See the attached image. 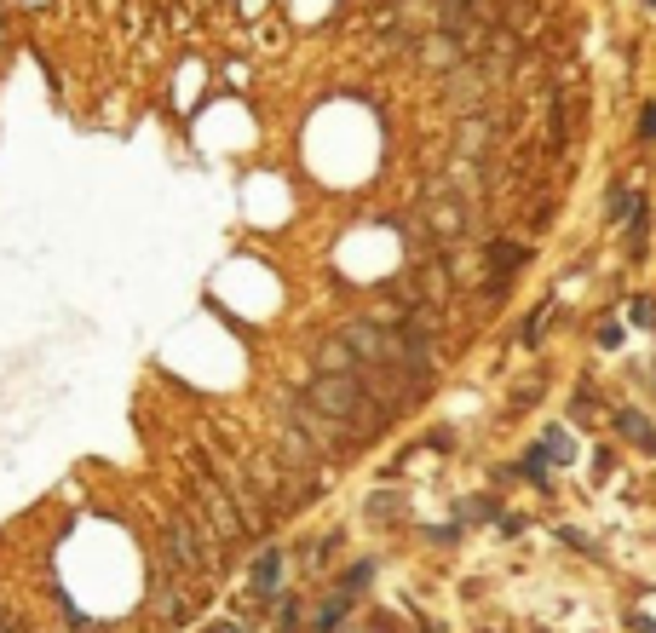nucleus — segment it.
<instances>
[{"instance_id":"nucleus-6","label":"nucleus","mask_w":656,"mask_h":633,"mask_svg":"<svg viewBox=\"0 0 656 633\" xmlns=\"http://www.w3.org/2000/svg\"><path fill=\"white\" fill-rule=\"evenodd\" d=\"M213 633H242V628H213Z\"/></svg>"},{"instance_id":"nucleus-5","label":"nucleus","mask_w":656,"mask_h":633,"mask_svg":"<svg viewBox=\"0 0 656 633\" xmlns=\"http://www.w3.org/2000/svg\"><path fill=\"white\" fill-rule=\"evenodd\" d=\"M645 139H656V104L645 109Z\"/></svg>"},{"instance_id":"nucleus-3","label":"nucleus","mask_w":656,"mask_h":633,"mask_svg":"<svg viewBox=\"0 0 656 633\" xmlns=\"http://www.w3.org/2000/svg\"><path fill=\"white\" fill-rule=\"evenodd\" d=\"M616 426H622V432L634 437V444H651V426L639 421V415H616Z\"/></svg>"},{"instance_id":"nucleus-1","label":"nucleus","mask_w":656,"mask_h":633,"mask_svg":"<svg viewBox=\"0 0 656 633\" xmlns=\"http://www.w3.org/2000/svg\"><path fill=\"white\" fill-rule=\"evenodd\" d=\"M357 404H369V397L357 392V381H317V409H328V415H346L351 426H369L357 415Z\"/></svg>"},{"instance_id":"nucleus-4","label":"nucleus","mask_w":656,"mask_h":633,"mask_svg":"<svg viewBox=\"0 0 656 633\" xmlns=\"http://www.w3.org/2000/svg\"><path fill=\"white\" fill-rule=\"evenodd\" d=\"M340 616H346V599H334V605H328V611H323V616H317V628H323V633H328V628H334V622H340Z\"/></svg>"},{"instance_id":"nucleus-2","label":"nucleus","mask_w":656,"mask_h":633,"mask_svg":"<svg viewBox=\"0 0 656 633\" xmlns=\"http://www.w3.org/2000/svg\"><path fill=\"white\" fill-rule=\"evenodd\" d=\"M276 576H283V558L265 553L260 565H253V593H271V588H276Z\"/></svg>"},{"instance_id":"nucleus-7","label":"nucleus","mask_w":656,"mask_h":633,"mask_svg":"<svg viewBox=\"0 0 656 633\" xmlns=\"http://www.w3.org/2000/svg\"><path fill=\"white\" fill-rule=\"evenodd\" d=\"M651 6H656V0H651Z\"/></svg>"}]
</instances>
